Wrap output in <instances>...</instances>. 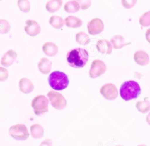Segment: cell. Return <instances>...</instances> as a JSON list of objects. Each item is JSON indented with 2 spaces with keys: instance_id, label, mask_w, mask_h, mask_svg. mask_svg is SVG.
<instances>
[{
  "instance_id": "32",
  "label": "cell",
  "mask_w": 150,
  "mask_h": 146,
  "mask_svg": "<svg viewBox=\"0 0 150 146\" xmlns=\"http://www.w3.org/2000/svg\"><path fill=\"white\" fill-rule=\"evenodd\" d=\"M145 36H146V39L147 40V41L150 43V28L148 29L146 34H145Z\"/></svg>"
},
{
  "instance_id": "34",
  "label": "cell",
  "mask_w": 150,
  "mask_h": 146,
  "mask_svg": "<svg viewBox=\"0 0 150 146\" xmlns=\"http://www.w3.org/2000/svg\"><path fill=\"white\" fill-rule=\"evenodd\" d=\"M137 146H146V145L145 144H139V145H138Z\"/></svg>"
},
{
  "instance_id": "8",
  "label": "cell",
  "mask_w": 150,
  "mask_h": 146,
  "mask_svg": "<svg viewBox=\"0 0 150 146\" xmlns=\"http://www.w3.org/2000/svg\"><path fill=\"white\" fill-rule=\"evenodd\" d=\"M100 91L103 97L108 100L116 99L118 94L117 88L112 83H107L103 85L101 87Z\"/></svg>"
},
{
  "instance_id": "14",
  "label": "cell",
  "mask_w": 150,
  "mask_h": 146,
  "mask_svg": "<svg viewBox=\"0 0 150 146\" xmlns=\"http://www.w3.org/2000/svg\"><path fill=\"white\" fill-rule=\"evenodd\" d=\"M33 85L27 78H22L19 81V91L24 94H29L33 90Z\"/></svg>"
},
{
  "instance_id": "18",
  "label": "cell",
  "mask_w": 150,
  "mask_h": 146,
  "mask_svg": "<svg viewBox=\"0 0 150 146\" xmlns=\"http://www.w3.org/2000/svg\"><path fill=\"white\" fill-rule=\"evenodd\" d=\"M30 130L31 136L35 139H39L43 136L44 129L43 127L39 124L32 125Z\"/></svg>"
},
{
  "instance_id": "36",
  "label": "cell",
  "mask_w": 150,
  "mask_h": 146,
  "mask_svg": "<svg viewBox=\"0 0 150 146\" xmlns=\"http://www.w3.org/2000/svg\"><path fill=\"white\" fill-rule=\"evenodd\" d=\"M0 1H2V0H0Z\"/></svg>"
},
{
  "instance_id": "16",
  "label": "cell",
  "mask_w": 150,
  "mask_h": 146,
  "mask_svg": "<svg viewBox=\"0 0 150 146\" xmlns=\"http://www.w3.org/2000/svg\"><path fill=\"white\" fill-rule=\"evenodd\" d=\"M52 62L46 58H42L38 63V69L43 74H47L52 69Z\"/></svg>"
},
{
  "instance_id": "26",
  "label": "cell",
  "mask_w": 150,
  "mask_h": 146,
  "mask_svg": "<svg viewBox=\"0 0 150 146\" xmlns=\"http://www.w3.org/2000/svg\"><path fill=\"white\" fill-rule=\"evenodd\" d=\"M139 22L141 26L144 27L150 26V11L144 13L139 18Z\"/></svg>"
},
{
  "instance_id": "10",
  "label": "cell",
  "mask_w": 150,
  "mask_h": 146,
  "mask_svg": "<svg viewBox=\"0 0 150 146\" xmlns=\"http://www.w3.org/2000/svg\"><path fill=\"white\" fill-rule=\"evenodd\" d=\"M26 26L24 27L26 33L31 36L38 35L40 32V26L36 21L32 19L26 20Z\"/></svg>"
},
{
  "instance_id": "22",
  "label": "cell",
  "mask_w": 150,
  "mask_h": 146,
  "mask_svg": "<svg viewBox=\"0 0 150 146\" xmlns=\"http://www.w3.org/2000/svg\"><path fill=\"white\" fill-rule=\"evenodd\" d=\"M110 42L112 44V47L115 49H120L126 45L124 38L121 35H115L113 36L111 39Z\"/></svg>"
},
{
  "instance_id": "4",
  "label": "cell",
  "mask_w": 150,
  "mask_h": 146,
  "mask_svg": "<svg viewBox=\"0 0 150 146\" xmlns=\"http://www.w3.org/2000/svg\"><path fill=\"white\" fill-rule=\"evenodd\" d=\"M49 99L45 95H40L35 97L32 101V107L36 115H42L48 111Z\"/></svg>"
},
{
  "instance_id": "20",
  "label": "cell",
  "mask_w": 150,
  "mask_h": 146,
  "mask_svg": "<svg viewBox=\"0 0 150 146\" xmlns=\"http://www.w3.org/2000/svg\"><path fill=\"white\" fill-rule=\"evenodd\" d=\"M80 5L76 0L69 1L67 2L64 6V9L67 13L77 12L80 10Z\"/></svg>"
},
{
  "instance_id": "25",
  "label": "cell",
  "mask_w": 150,
  "mask_h": 146,
  "mask_svg": "<svg viewBox=\"0 0 150 146\" xmlns=\"http://www.w3.org/2000/svg\"><path fill=\"white\" fill-rule=\"evenodd\" d=\"M17 4L19 10L23 12H28L30 10V4L29 0H18Z\"/></svg>"
},
{
  "instance_id": "15",
  "label": "cell",
  "mask_w": 150,
  "mask_h": 146,
  "mask_svg": "<svg viewBox=\"0 0 150 146\" xmlns=\"http://www.w3.org/2000/svg\"><path fill=\"white\" fill-rule=\"evenodd\" d=\"M42 50L45 54L49 57L55 56L58 52V47L52 42H47L42 46Z\"/></svg>"
},
{
  "instance_id": "1",
  "label": "cell",
  "mask_w": 150,
  "mask_h": 146,
  "mask_svg": "<svg viewBox=\"0 0 150 146\" xmlns=\"http://www.w3.org/2000/svg\"><path fill=\"white\" fill-rule=\"evenodd\" d=\"M88 57L89 55L87 50L81 48H76L67 52L66 60L70 67L80 68L86 64Z\"/></svg>"
},
{
  "instance_id": "23",
  "label": "cell",
  "mask_w": 150,
  "mask_h": 146,
  "mask_svg": "<svg viewBox=\"0 0 150 146\" xmlns=\"http://www.w3.org/2000/svg\"><path fill=\"white\" fill-rule=\"evenodd\" d=\"M136 108L140 112L146 113L150 111V102L146 99L138 101L136 103Z\"/></svg>"
},
{
  "instance_id": "28",
  "label": "cell",
  "mask_w": 150,
  "mask_h": 146,
  "mask_svg": "<svg viewBox=\"0 0 150 146\" xmlns=\"http://www.w3.org/2000/svg\"><path fill=\"white\" fill-rule=\"evenodd\" d=\"M79 4L80 5V9L81 10H86L87 8H88L91 4V0H76Z\"/></svg>"
},
{
  "instance_id": "27",
  "label": "cell",
  "mask_w": 150,
  "mask_h": 146,
  "mask_svg": "<svg viewBox=\"0 0 150 146\" xmlns=\"http://www.w3.org/2000/svg\"><path fill=\"white\" fill-rule=\"evenodd\" d=\"M11 29V25L8 21L0 19V34H6Z\"/></svg>"
},
{
  "instance_id": "6",
  "label": "cell",
  "mask_w": 150,
  "mask_h": 146,
  "mask_svg": "<svg viewBox=\"0 0 150 146\" xmlns=\"http://www.w3.org/2000/svg\"><path fill=\"white\" fill-rule=\"evenodd\" d=\"M47 97L52 106L55 109L62 110L65 108L66 101L62 94L54 91H50L47 93Z\"/></svg>"
},
{
  "instance_id": "21",
  "label": "cell",
  "mask_w": 150,
  "mask_h": 146,
  "mask_svg": "<svg viewBox=\"0 0 150 146\" xmlns=\"http://www.w3.org/2000/svg\"><path fill=\"white\" fill-rule=\"evenodd\" d=\"M49 24L56 29H60L62 28L64 24V20L60 16L53 15L52 16L49 20Z\"/></svg>"
},
{
  "instance_id": "19",
  "label": "cell",
  "mask_w": 150,
  "mask_h": 146,
  "mask_svg": "<svg viewBox=\"0 0 150 146\" xmlns=\"http://www.w3.org/2000/svg\"><path fill=\"white\" fill-rule=\"evenodd\" d=\"M62 4V0H50L46 4V9L49 12L54 13L60 9Z\"/></svg>"
},
{
  "instance_id": "29",
  "label": "cell",
  "mask_w": 150,
  "mask_h": 146,
  "mask_svg": "<svg viewBox=\"0 0 150 146\" xmlns=\"http://www.w3.org/2000/svg\"><path fill=\"white\" fill-rule=\"evenodd\" d=\"M137 3V0H121L122 6L126 9H130L134 6Z\"/></svg>"
},
{
  "instance_id": "30",
  "label": "cell",
  "mask_w": 150,
  "mask_h": 146,
  "mask_svg": "<svg viewBox=\"0 0 150 146\" xmlns=\"http://www.w3.org/2000/svg\"><path fill=\"white\" fill-rule=\"evenodd\" d=\"M9 76V72L6 68L0 67V81H6Z\"/></svg>"
},
{
  "instance_id": "35",
  "label": "cell",
  "mask_w": 150,
  "mask_h": 146,
  "mask_svg": "<svg viewBox=\"0 0 150 146\" xmlns=\"http://www.w3.org/2000/svg\"><path fill=\"white\" fill-rule=\"evenodd\" d=\"M115 146H123L122 145H115Z\"/></svg>"
},
{
  "instance_id": "33",
  "label": "cell",
  "mask_w": 150,
  "mask_h": 146,
  "mask_svg": "<svg viewBox=\"0 0 150 146\" xmlns=\"http://www.w3.org/2000/svg\"><path fill=\"white\" fill-rule=\"evenodd\" d=\"M146 122L148 123V124L150 125V112H149L147 116H146Z\"/></svg>"
},
{
  "instance_id": "24",
  "label": "cell",
  "mask_w": 150,
  "mask_h": 146,
  "mask_svg": "<svg viewBox=\"0 0 150 146\" xmlns=\"http://www.w3.org/2000/svg\"><path fill=\"white\" fill-rule=\"evenodd\" d=\"M76 41L80 45H86L90 43V38L84 32H79L76 35Z\"/></svg>"
},
{
  "instance_id": "7",
  "label": "cell",
  "mask_w": 150,
  "mask_h": 146,
  "mask_svg": "<svg viewBox=\"0 0 150 146\" xmlns=\"http://www.w3.org/2000/svg\"><path fill=\"white\" fill-rule=\"evenodd\" d=\"M107 67L105 63L100 59L94 60L89 70V76L92 78H97L103 75L106 71Z\"/></svg>"
},
{
  "instance_id": "11",
  "label": "cell",
  "mask_w": 150,
  "mask_h": 146,
  "mask_svg": "<svg viewBox=\"0 0 150 146\" xmlns=\"http://www.w3.org/2000/svg\"><path fill=\"white\" fill-rule=\"evenodd\" d=\"M16 58V52L14 50L10 49L4 54L1 59V64L5 67H8L13 64Z\"/></svg>"
},
{
  "instance_id": "12",
  "label": "cell",
  "mask_w": 150,
  "mask_h": 146,
  "mask_svg": "<svg viewBox=\"0 0 150 146\" xmlns=\"http://www.w3.org/2000/svg\"><path fill=\"white\" fill-rule=\"evenodd\" d=\"M97 49L102 54H110L112 51V45L111 42L103 39L97 41L96 44Z\"/></svg>"
},
{
  "instance_id": "5",
  "label": "cell",
  "mask_w": 150,
  "mask_h": 146,
  "mask_svg": "<svg viewBox=\"0 0 150 146\" xmlns=\"http://www.w3.org/2000/svg\"><path fill=\"white\" fill-rule=\"evenodd\" d=\"M9 134L13 139L18 141H25L29 136L27 127L22 124L11 126L9 130Z\"/></svg>"
},
{
  "instance_id": "17",
  "label": "cell",
  "mask_w": 150,
  "mask_h": 146,
  "mask_svg": "<svg viewBox=\"0 0 150 146\" xmlns=\"http://www.w3.org/2000/svg\"><path fill=\"white\" fill-rule=\"evenodd\" d=\"M64 24L69 28H76L80 27L83 24V22L80 18L71 15L67 16L64 19Z\"/></svg>"
},
{
  "instance_id": "13",
  "label": "cell",
  "mask_w": 150,
  "mask_h": 146,
  "mask_svg": "<svg viewBox=\"0 0 150 146\" xmlns=\"http://www.w3.org/2000/svg\"><path fill=\"white\" fill-rule=\"evenodd\" d=\"M134 59L137 64L141 66L147 65L149 61V57L148 54L143 50L137 51L134 53Z\"/></svg>"
},
{
  "instance_id": "2",
  "label": "cell",
  "mask_w": 150,
  "mask_h": 146,
  "mask_svg": "<svg viewBox=\"0 0 150 146\" xmlns=\"http://www.w3.org/2000/svg\"><path fill=\"white\" fill-rule=\"evenodd\" d=\"M139 84L132 80L124 81L120 88V95L124 101H129L137 98L141 94Z\"/></svg>"
},
{
  "instance_id": "3",
  "label": "cell",
  "mask_w": 150,
  "mask_h": 146,
  "mask_svg": "<svg viewBox=\"0 0 150 146\" xmlns=\"http://www.w3.org/2000/svg\"><path fill=\"white\" fill-rule=\"evenodd\" d=\"M49 84L54 90L62 91L66 88L69 84L67 75L63 72L55 71L48 77Z\"/></svg>"
},
{
  "instance_id": "9",
  "label": "cell",
  "mask_w": 150,
  "mask_h": 146,
  "mask_svg": "<svg viewBox=\"0 0 150 146\" xmlns=\"http://www.w3.org/2000/svg\"><path fill=\"white\" fill-rule=\"evenodd\" d=\"M88 32L90 35H97L104 29V24L101 19L96 18L91 20L87 24Z\"/></svg>"
},
{
  "instance_id": "31",
  "label": "cell",
  "mask_w": 150,
  "mask_h": 146,
  "mask_svg": "<svg viewBox=\"0 0 150 146\" xmlns=\"http://www.w3.org/2000/svg\"><path fill=\"white\" fill-rule=\"evenodd\" d=\"M52 140L49 138H47L43 140L39 145V146H52Z\"/></svg>"
}]
</instances>
